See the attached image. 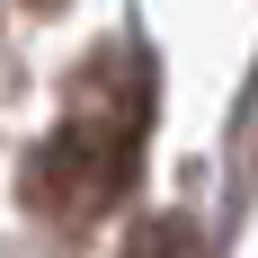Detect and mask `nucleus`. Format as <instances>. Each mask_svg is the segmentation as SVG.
Returning <instances> with one entry per match:
<instances>
[{
	"instance_id": "obj_1",
	"label": "nucleus",
	"mask_w": 258,
	"mask_h": 258,
	"mask_svg": "<svg viewBox=\"0 0 258 258\" xmlns=\"http://www.w3.org/2000/svg\"><path fill=\"white\" fill-rule=\"evenodd\" d=\"M143 125H152V62L134 45H98L72 72V98H62V125L45 134V152L27 169V196L62 214H107L134 187V160H143Z\"/></svg>"
},
{
	"instance_id": "obj_2",
	"label": "nucleus",
	"mask_w": 258,
	"mask_h": 258,
	"mask_svg": "<svg viewBox=\"0 0 258 258\" xmlns=\"http://www.w3.org/2000/svg\"><path fill=\"white\" fill-rule=\"evenodd\" d=\"M116 258H205V240H196V223L187 214H143L125 232V249Z\"/></svg>"
}]
</instances>
